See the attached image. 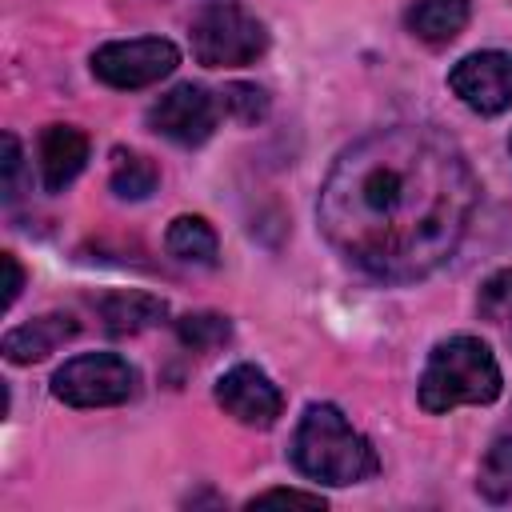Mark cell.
I'll list each match as a JSON object with an SVG mask.
<instances>
[{
  "label": "cell",
  "mask_w": 512,
  "mask_h": 512,
  "mask_svg": "<svg viewBox=\"0 0 512 512\" xmlns=\"http://www.w3.org/2000/svg\"><path fill=\"white\" fill-rule=\"evenodd\" d=\"M52 392H56V400H64L72 408L124 404L136 392V368L116 352H84L56 368Z\"/></svg>",
  "instance_id": "5"
},
{
  "label": "cell",
  "mask_w": 512,
  "mask_h": 512,
  "mask_svg": "<svg viewBox=\"0 0 512 512\" xmlns=\"http://www.w3.org/2000/svg\"><path fill=\"white\" fill-rule=\"evenodd\" d=\"M408 32L424 44H448L468 24V0H412L408 8Z\"/></svg>",
  "instance_id": "13"
},
{
  "label": "cell",
  "mask_w": 512,
  "mask_h": 512,
  "mask_svg": "<svg viewBox=\"0 0 512 512\" xmlns=\"http://www.w3.org/2000/svg\"><path fill=\"white\" fill-rule=\"evenodd\" d=\"M216 404L236 416L248 428H272L276 416L284 412L280 388L256 368V364H236L216 380Z\"/></svg>",
  "instance_id": "9"
},
{
  "label": "cell",
  "mask_w": 512,
  "mask_h": 512,
  "mask_svg": "<svg viewBox=\"0 0 512 512\" xmlns=\"http://www.w3.org/2000/svg\"><path fill=\"white\" fill-rule=\"evenodd\" d=\"M0 264H4V276H8V280H4V308H12L16 296H20V288H24V272H20V264H16L12 252H4Z\"/></svg>",
  "instance_id": "22"
},
{
  "label": "cell",
  "mask_w": 512,
  "mask_h": 512,
  "mask_svg": "<svg viewBox=\"0 0 512 512\" xmlns=\"http://www.w3.org/2000/svg\"><path fill=\"white\" fill-rule=\"evenodd\" d=\"M448 88L480 116H500L512 108V56L508 52H472L448 72Z\"/></svg>",
  "instance_id": "8"
},
{
  "label": "cell",
  "mask_w": 512,
  "mask_h": 512,
  "mask_svg": "<svg viewBox=\"0 0 512 512\" xmlns=\"http://www.w3.org/2000/svg\"><path fill=\"white\" fill-rule=\"evenodd\" d=\"M480 200L460 144L432 124H392L348 144L316 200L324 240L360 272L408 284L444 268Z\"/></svg>",
  "instance_id": "1"
},
{
  "label": "cell",
  "mask_w": 512,
  "mask_h": 512,
  "mask_svg": "<svg viewBox=\"0 0 512 512\" xmlns=\"http://www.w3.org/2000/svg\"><path fill=\"white\" fill-rule=\"evenodd\" d=\"M188 40H192V56L204 68H240V64H252L256 56H264V48H268L264 24L236 4H208L192 20Z\"/></svg>",
  "instance_id": "4"
},
{
  "label": "cell",
  "mask_w": 512,
  "mask_h": 512,
  "mask_svg": "<svg viewBox=\"0 0 512 512\" xmlns=\"http://www.w3.org/2000/svg\"><path fill=\"white\" fill-rule=\"evenodd\" d=\"M168 252L184 264H196V268H212L216 264V252H220V240L212 232V224L204 216H176L168 224V236H164Z\"/></svg>",
  "instance_id": "14"
},
{
  "label": "cell",
  "mask_w": 512,
  "mask_h": 512,
  "mask_svg": "<svg viewBox=\"0 0 512 512\" xmlns=\"http://www.w3.org/2000/svg\"><path fill=\"white\" fill-rule=\"evenodd\" d=\"M220 112L240 120V124H256L268 116V92L260 84H244V80H232L220 88Z\"/></svg>",
  "instance_id": "18"
},
{
  "label": "cell",
  "mask_w": 512,
  "mask_h": 512,
  "mask_svg": "<svg viewBox=\"0 0 512 512\" xmlns=\"http://www.w3.org/2000/svg\"><path fill=\"white\" fill-rule=\"evenodd\" d=\"M288 456L304 476H312L320 484H360L380 468L368 436H360L336 404L304 408Z\"/></svg>",
  "instance_id": "2"
},
{
  "label": "cell",
  "mask_w": 512,
  "mask_h": 512,
  "mask_svg": "<svg viewBox=\"0 0 512 512\" xmlns=\"http://www.w3.org/2000/svg\"><path fill=\"white\" fill-rule=\"evenodd\" d=\"M476 308H480V316L492 320V324H512V268L492 272V276L480 284Z\"/></svg>",
  "instance_id": "19"
},
{
  "label": "cell",
  "mask_w": 512,
  "mask_h": 512,
  "mask_svg": "<svg viewBox=\"0 0 512 512\" xmlns=\"http://www.w3.org/2000/svg\"><path fill=\"white\" fill-rule=\"evenodd\" d=\"M500 384V364L480 336H448L424 364L420 408L452 412L460 404H492L500 396Z\"/></svg>",
  "instance_id": "3"
},
{
  "label": "cell",
  "mask_w": 512,
  "mask_h": 512,
  "mask_svg": "<svg viewBox=\"0 0 512 512\" xmlns=\"http://www.w3.org/2000/svg\"><path fill=\"white\" fill-rule=\"evenodd\" d=\"M176 336L192 352H212V348H224L232 340V324L220 312H188L176 320Z\"/></svg>",
  "instance_id": "17"
},
{
  "label": "cell",
  "mask_w": 512,
  "mask_h": 512,
  "mask_svg": "<svg viewBox=\"0 0 512 512\" xmlns=\"http://www.w3.org/2000/svg\"><path fill=\"white\" fill-rule=\"evenodd\" d=\"M88 164V136L72 124H48L40 136V172L48 192H64Z\"/></svg>",
  "instance_id": "11"
},
{
  "label": "cell",
  "mask_w": 512,
  "mask_h": 512,
  "mask_svg": "<svg viewBox=\"0 0 512 512\" xmlns=\"http://www.w3.org/2000/svg\"><path fill=\"white\" fill-rule=\"evenodd\" d=\"M216 116H220V100L216 96H208L200 84H176L172 92H164L152 104L148 124L160 136H168L172 144L196 148L216 132Z\"/></svg>",
  "instance_id": "7"
},
{
  "label": "cell",
  "mask_w": 512,
  "mask_h": 512,
  "mask_svg": "<svg viewBox=\"0 0 512 512\" xmlns=\"http://www.w3.org/2000/svg\"><path fill=\"white\" fill-rule=\"evenodd\" d=\"M272 504H296V508H324L320 492H296V488H268L248 500V508H272Z\"/></svg>",
  "instance_id": "21"
},
{
  "label": "cell",
  "mask_w": 512,
  "mask_h": 512,
  "mask_svg": "<svg viewBox=\"0 0 512 512\" xmlns=\"http://www.w3.org/2000/svg\"><path fill=\"white\" fill-rule=\"evenodd\" d=\"M180 64V52L172 40L140 36V40H112L92 52V72L108 88H148L164 80Z\"/></svg>",
  "instance_id": "6"
},
{
  "label": "cell",
  "mask_w": 512,
  "mask_h": 512,
  "mask_svg": "<svg viewBox=\"0 0 512 512\" xmlns=\"http://www.w3.org/2000/svg\"><path fill=\"white\" fill-rule=\"evenodd\" d=\"M156 184H160V168H156L148 156L124 152V148L112 152V192H116V196H124V200H144V196L156 192Z\"/></svg>",
  "instance_id": "15"
},
{
  "label": "cell",
  "mask_w": 512,
  "mask_h": 512,
  "mask_svg": "<svg viewBox=\"0 0 512 512\" xmlns=\"http://www.w3.org/2000/svg\"><path fill=\"white\" fill-rule=\"evenodd\" d=\"M476 492H480L488 504H504V500H512V436H496L492 448L484 452Z\"/></svg>",
  "instance_id": "16"
},
{
  "label": "cell",
  "mask_w": 512,
  "mask_h": 512,
  "mask_svg": "<svg viewBox=\"0 0 512 512\" xmlns=\"http://www.w3.org/2000/svg\"><path fill=\"white\" fill-rule=\"evenodd\" d=\"M76 332H80L76 316H68V312H48V316H36V320L12 328V332L4 336V344H0V352H4L8 364H36V360H48V356H52L64 340H72Z\"/></svg>",
  "instance_id": "10"
},
{
  "label": "cell",
  "mask_w": 512,
  "mask_h": 512,
  "mask_svg": "<svg viewBox=\"0 0 512 512\" xmlns=\"http://www.w3.org/2000/svg\"><path fill=\"white\" fill-rule=\"evenodd\" d=\"M0 168H4V204H16L20 200V192H24V152H20V140L12 136V132H4V160H0Z\"/></svg>",
  "instance_id": "20"
},
{
  "label": "cell",
  "mask_w": 512,
  "mask_h": 512,
  "mask_svg": "<svg viewBox=\"0 0 512 512\" xmlns=\"http://www.w3.org/2000/svg\"><path fill=\"white\" fill-rule=\"evenodd\" d=\"M100 320L108 332L116 336H128V332H144L152 324H160L168 316V304L152 292H108L100 304H96Z\"/></svg>",
  "instance_id": "12"
}]
</instances>
